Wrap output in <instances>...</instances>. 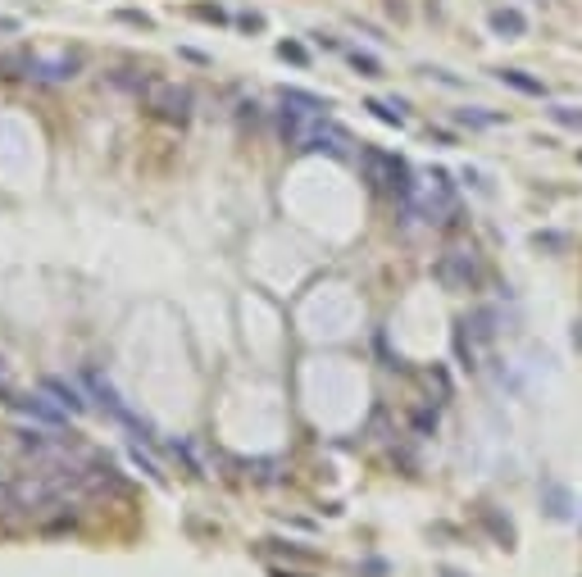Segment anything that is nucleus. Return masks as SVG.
Masks as SVG:
<instances>
[{"mask_svg": "<svg viewBox=\"0 0 582 577\" xmlns=\"http://www.w3.org/2000/svg\"><path fill=\"white\" fill-rule=\"evenodd\" d=\"M360 164H364V177H369V186H374V191H391V196H400V200L409 196V186H414V182H409L405 164L396 159V155L369 146V150L360 155Z\"/></svg>", "mask_w": 582, "mask_h": 577, "instance_id": "nucleus-1", "label": "nucleus"}, {"mask_svg": "<svg viewBox=\"0 0 582 577\" xmlns=\"http://www.w3.org/2000/svg\"><path fill=\"white\" fill-rule=\"evenodd\" d=\"M142 100H146V109H155V114H159V119H168V123H187V114H191V91L182 87V82L151 77V82H146V91H142Z\"/></svg>", "mask_w": 582, "mask_h": 577, "instance_id": "nucleus-2", "label": "nucleus"}, {"mask_svg": "<svg viewBox=\"0 0 582 577\" xmlns=\"http://www.w3.org/2000/svg\"><path fill=\"white\" fill-rule=\"evenodd\" d=\"M432 277H437L446 291H473V286L483 282V264H478L473 251H446L437 260V268H432Z\"/></svg>", "mask_w": 582, "mask_h": 577, "instance_id": "nucleus-3", "label": "nucleus"}, {"mask_svg": "<svg viewBox=\"0 0 582 577\" xmlns=\"http://www.w3.org/2000/svg\"><path fill=\"white\" fill-rule=\"evenodd\" d=\"M77 55H32V59H23V68L32 77H50V82H68L77 73Z\"/></svg>", "mask_w": 582, "mask_h": 577, "instance_id": "nucleus-4", "label": "nucleus"}, {"mask_svg": "<svg viewBox=\"0 0 582 577\" xmlns=\"http://www.w3.org/2000/svg\"><path fill=\"white\" fill-rule=\"evenodd\" d=\"M82 382H87V387H91V395H96V400L105 404V409H110L114 418H119V423H132V427H137V418H132L128 409H123V400H119V395H114V387H110V382H105V378H100L96 369H87V373H82Z\"/></svg>", "mask_w": 582, "mask_h": 577, "instance_id": "nucleus-5", "label": "nucleus"}, {"mask_svg": "<svg viewBox=\"0 0 582 577\" xmlns=\"http://www.w3.org/2000/svg\"><path fill=\"white\" fill-rule=\"evenodd\" d=\"M41 391L55 395V404H59V409H68V414H82V409H87L82 391H77L73 382H64V378H41Z\"/></svg>", "mask_w": 582, "mask_h": 577, "instance_id": "nucleus-6", "label": "nucleus"}, {"mask_svg": "<svg viewBox=\"0 0 582 577\" xmlns=\"http://www.w3.org/2000/svg\"><path fill=\"white\" fill-rule=\"evenodd\" d=\"M14 409H23V414H32L37 423H50V427H59L64 423V409L59 404H50V400H41V395H14Z\"/></svg>", "mask_w": 582, "mask_h": 577, "instance_id": "nucleus-7", "label": "nucleus"}, {"mask_svg": "<svg viewBox=\"0 0 582 577\" xmlns=\"http://www.w3.org/2000/svg\"><path fill=\"white\" fill-rule=\"evenodd\" d=\"M492 28L501 37H523L527 32V19L518 10H492Z\"/></svg>", "mask_w": 582, "mask_h": 577, "instance_id": "nucleus-8", "label": "nucleus"}, {"mask_svg": "<svg viewBox=\"0 0 582 577\" xmlns=\"http://www.w3.org/2000/svg\"><path fill=\"white\" fill-rule=\"evenodd\" d=\"M501 82H510V87L523 91V96H546V87H541L537 77H527L523 68H501Z\"/></svg>", "mask_w": 582, "mask_h": 577, "instance_id": "nucleus-9", "label": "nucleus"}, {"mask_svg": "<svg viewBox=\"0 0 582 577\" xmlns=\"http://www.w3.org/2000/svg\"><path fill=\"white\" fill-rule=\"evenodd\" d=\"M282 105H296V109H305V114H323V109H328V100L309 96V91H296V87H287V91H282Z\"/></svg>", "mask_w": 582, "mask_h": 577, "instance_id": "nucleus-10", "label": "nucleus"}, {"mask_svg": "<svg viewBox=\"0 0 582 577\" xmlns=\"http://www.w3.org/2000/svg\"><path fill=\"white\" fill-rule=\"evenodd\" d=\"M14 509H19V487H10L0 478V514H14Z\"/></svg>", "mask_w": 582, "mask_h": 577, "instance_id": "nucleus-11", "label": "nucleus"}, {"mask_svg": "<svg viewBox=\"0 0 582 577\" xmlns=\"http://www.w3.org/2000/svg\"><path fill=\"white\" fill-rule=\"evenodd\" d=\"M369 109H374V114H378L382 123H396V128L405 123V114H400V109H391V105H382V100H369Z\"/></svg>", "mask_w": 582, "mask_h": 577, "instance_id": "nucleus-12", "label": "nucleus"}, {"mask_svg": "<svg viewBox=\"0 0 582 577\" xmlns=\"http://www.w3.org/2000/svg\"><path fill=\"white\" fill-rule=\"evenodd\" d=\"M550 119L564 123V128H582V114H573L569 105H555V109H550Z\"/></svg>", "mask_w": 582, "mask_h": 577, "instance_id": "nucleus-13", "label": "nucleus"}, {"mask_svg": "<svg viewBox=\"0 0 582 577\" xmlns=\"http://www.w3.org/2000/svg\"><path fill=\"white\" fill-rule=\"evenodd\" d=\"M355 68H360L364 77H378V59H374V55H355Z\"/></svg>", "mask_w": 582, "mask_h": 577, "instance_id": "nucleus-14", "label": "nucleus"}, {"mask_svg": "<svg viewBox=\"0 0 582 577\" xmlns=\"http://www.w3.org/2000/svg\"><path fill=\"white\" fill-rule=\"evenodd\" d=\"M282 55H287V59H296V64H305V50H300V46H287L282 41Z\"/></svg>", "mask_w": 582, "mask_h": 577, "instance_id": "nucleus-15", "label": "nucleus"}]
</instances>
